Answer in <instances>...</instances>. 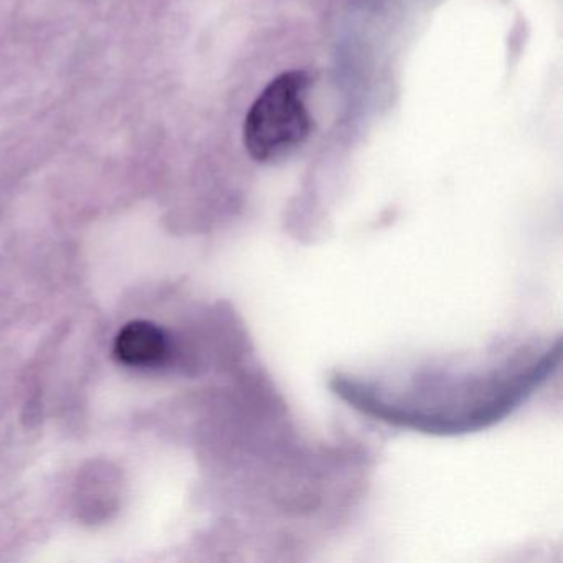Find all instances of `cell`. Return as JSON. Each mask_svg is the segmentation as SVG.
Wrapping results in <instances>:
<instances>
[{
	"instance_id": "2",
	"label": "cell",
	"mask_w": 563,
	"mask_h": 563,
	"mask_svg": "<svg viewBox=\"0 0 563 563\" xmlns=\"http://www.w3.org/2000/svg\"><path fill=\"white\" fill-rule=\"evenodd\" d=\"M169 352L166 332L153 322H130L121 329L114 341V355L128 367H159L169 357Z\"/></svg>"
},
{
	"instance_id": "1",
	"label": "cell",
	"mask_w": 563,
	"mask_h": 563,
	"mask_svg": "<svg viewBox=\"0 0 563 563\" xmlns=\"http://www.w3.org/2000/svg\"><path fill=\"white\" fill-rule=\"evenodd\" d=\"M308 88L306 71H288L269 81L256 98L243 126V143L256 163H278L308 141L312 130Z\"/></svg>"
}]
</instances>
